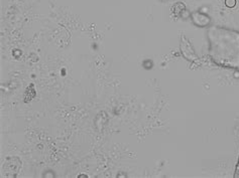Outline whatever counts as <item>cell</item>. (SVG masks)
<instances>
[{"instance_id": "cell-1", "label": "cell", "mask_w": 239, "mask_h": 178, "mask_svg": "<svg viewBox=\"0 0 239 178\" xmlns=\"http://www.w3.org/2000/svg\"><path fill=\"white\" fill-rule=\"evenodd\" d=\"M225 4H226V6L229 7V8H232L235 6L236 4V0H225Z\"/></svg>"}]
</instances>
